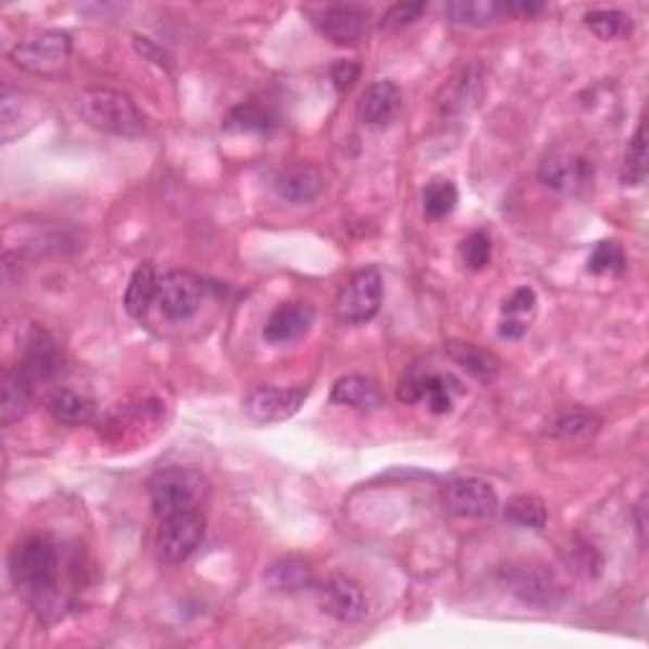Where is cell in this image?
Segmentation results:
<instances>
[{
	"label": "cell",
	"instance_id": "obj_1",
	"mask_svg": "<svg viewBox=\"0 0 649 649\" xmlns=\"http://www.w3.org/2000/svg\"><path fill=\"white\" fill-rule=\"evenodd\" d=\"M76 112L89 127L114 137H140L145 133V114L135 99L120 89L89 87L76 97Z\"/></svg>",
	"mask_w": 649,
	"mask_h": 649
},
{
	"label": "cell",
	"instance_id": "obj_2",
	"mask_svg": "<svg viewBox=\"0 0 649 649\" xmlns=\"http://www.w3.org/2000/svg\"><path fill=\"white\" fill-rule=\"evenodd\" d=\"M13 584L28 594L38 607L57 597L59 553L46 538H28L11 556Z\"/></svg>",
	"mask_w": 649,
	"mask_h": 649
},
{
	"label": "cell",
	"instance_id": "obj_3",
	"mask_svg": "<svg viewBox=\"0 0 649 649\" xmlns=\"http://www.w3.org/2000/svg\"><path fill=\"white\" fill-rule=\"evenodd\" d=\"M209 490V477H203V472L190 467L160 470L148 483L152 510L160 517L183 513V510H198Z\"/></svg>",
	"mask_w": 649,
	"mask_h": 649
},
{
	"label": "cell",
	"instance_id": "obj_4",
	"mask_svg": "<svg viewBox=\"0 0 649 649\" xmlns=\"http://www.w3.org/2000/svg\"><path fill=\"white\" fill-rule=\"evenodd\" d=\"M538 178L556 194L578 198L594 188V163L574 148H553L540 163Z\"/></svg>",
	"mask_w": 649,
	"mask_h": 649
},
{
	"label": "cell",
	"instance_id": "obj_5",
	"mask_svg": "<svg viewBox=\"0 0 649 649\" xmlns=\"http://www.w3.org/2000/svg\"><path fill=\"white\" fill-rule=\"evenodd\" d=\"M68 59H72V36L66 30H46L11 49L13 64L36 76H59L68 66Z\"/></svg>",
	"mask_w": 649,
	"mask_h": 649
},
{
	"label": "cell",
	"instance_id": "obj_6",
	"mask_svg": "<svg viewBox=\"0 0 649 649\" xmlns=\"http://www.w3.org/2000/svg\"><path fill=\"white\" fill-rule=\"evenodd\" d=\"M205 536V521L198 510L165 515L155 536L158 561L165 566H178L188 561Z\"/></svg>",
	"mask_w": 649,
	"mask_h": 649
},
{
	"label": "cell",
	"instance_id": "obj_7",
	"mask_svg": "<svg viewBox=\"0 0 649 649\" xmlns=\"http://www.w3.org/2000/svg\"><path fill=\"white\" fill-rule=\"evenodd\" d=\"M380 302H384V277L376 266H365L340 287L335 310L342 323L365 325L378 315Z\"/></svg>",
	"mask_w": 649,
	"mask_h": 649
},
{
	"label": "cell",
	"instance_id": "obj_8",
	"mask_svg": "<svg viewBox=\"0 0 649 649\" xmlns=\"http://www.w3.org/2000/svg\"><path fill=\"white\" fill-rule=\"evenodd\" d=\"M464 396V384L452 373L411 371L399 386V399L407 403H426L432 414H449L454 401Z\"/></svg>",
	"mask_w": 649,
	"mask_h": 649
},
{
	"label": "cell",
	"instance_id": "obj_9",
	"mask_svg": "<svg viewBox=\"0 0 649 649\" xmlns=\"http://www.w3.org/2000/svg\"><path fill=\"white\" fill-rule=\"evenodd\" d=\"M158 310L173 323H186L201 310L203 282L194 272H167L158 279Z\"/></svg>",
	"mask_w": 649,
	"mask_h": 649
},
{
	"label": "cell",
	"instance_id": "obj_10",
	"mask_svg": "<svg viewBox=\"0 0 649 649\" xmlns=\"http://www.w3.org/2000/svg\"><path fill=\"white\" fill-rule=\"evenodd\" d=\"M441 502L452 515L475 517V521L495 515L500 506L495 487L479 477H457L452 483H447L445 490H441Z\"/></svg>",
	"mask_w": 649,
	"mask_h": 649
},
{
	"label": "cell",
	"instance_id": "obj_11",
	"mask_svg": "<svg viewBox=\"0 0 649 649\" xmlns=\"http://www.w3.org/2000/svg\"><path fill=\"white\" fill-rule=\"evenodd\" d=\"M308 391L304 388H277V386H259L247 396L244 411L251 422L257 424H279L292 419L302 409Z\"/></svg>",
	"mask_w": 649,
	"mask_h": 649
},
{
	"label": "cell",
	"instance_id": "obj_12",
	"mask_svg": "<svg viewBox=\"0 0 649 649\" xmlns=\"http://www.w3.org/2000/svg\"><path fill=\"white\" fill-rule=\"evenodd\" d=\"M315 26L338 46H358L371 34V11L361 5H325L315 13Z\"/></svg>",
	"mask_w": 649,
	"mask_h": 649
},
{
	"label": "cell",
	"instance_id": "obj_13",
	"mask_svg": "<svg viewBox=\"0 0 649 649\" xmlns=\"http://www.w3.org/2000/svg\"><path fill=\"white\" fill-rule=\"evenodd\" d=\"M23 371L36 380H51L57 378L64 369V353L57 338L41 325H30L28 333L23 335Z\"/></svg>",
	"mask_w": 649,
	"mask_h": 649
},
{
	"label": "cell",
	"instance_id": "obj_14",
	"mask_svg": "<svg viewBox=\"0 0 649 649\" xmlns=\"http://www.w3.org/2000/svg\"><path fill=\"white\" fill-rule=\"evenodd\" d=\"M320 607L338 622H361L369 614V601L355 582L346 576H333L317 589Z\"/></svg>",
	"mask_w": 649,
	"mask_h": 649
},
{
	"label": "cell",
	"instance_id": "obj_15",
	"mask_svg": "<svg viewBox=\"0 0 649 649\" xmlns=\"http://www.w3.org/2000/svg\"><path fill=\"white\" fill-rule=\"evenodd\" d=\"M38 104H41L38 97L8 82L3 84V91H0V137H3V142H13L15 137L28 133L36 125Z\"/></svg>",
	"mask_w": 649,
	"mask_h": 649
},
{
	"label": "cell",
	"instance_id": "obj_16",
	"mask_svg": "<svg viewBox=\"0 0 649 649\" xmlns=\"http://www.w3.org/2000/svg\"><path fill=\"white\" fill-rule=\"evenodd\" d=\"M312 323H315V308L310 302L289 300L282 302L277 310L272 312L270 320L264 325V340L270 346H287L304 338L310 333Z\"/></svg>",
	"mask_w": 649,
	"mask_h": 649
},
{
	"label": "cell",
	"instance_id": "obj_17",
	"mask_svg": "<svg viewBox=\"0 0 649 649\" xmlns=\"http://www.w3.org/2000/svg\"><path fill=\"white\" fill-rule=\"evenodd\" d=\"M401 102V89L391 79H378L365 87L361 102H358V117L365 127L384 129L399 117Z\"/></svg>",
	"mask_w": 649,
	"mask_h": 649
},
{
	"label": "cell",
	"instance_id": "obj_18",
	"mask_svg": "<svg viewBox=\"0 0 649 649\" xmlns=\"http://www.w3.org/2000/svg\"><path fill=\"white\" fill-rule=\"evenodd\" d=\"M274 190L292 205L312 203L325 190V175L312 163H295L274 178Z\"/></svg>",
	"mask_w": 649,
	"mask_h": 649
},
{
	"label": "cell",
	"instance_id": "obj_19",
	"mask_svg": "<svg viewBox=\"0 0 649 649\" xmlns=\"http://www.w3.org/2000/svg\"><path fill=\"white\" fill-rule=\"evenodd\" d=\"M36 380L23 371V365H15V369H8L3 373V401H0V422L11 426L21 422L23 416L28 414L30 407H34L36 396Z\"/></svg>",
	"mask_w": 649,
	"mask_h": 649
},
{
	"label": "cell",
	"instance_id": "obj_20",
	"mask_svg": "<svg viewBox=\"0 0 649 649\" xmlns=\"http://www.w3.org/2000/svg\"><path fill=\"white\" fill-rule=\"evenodd\" d=\"M538 297L531 287H517L513 295L502 302L500 335L508 340H521L531 330L533 317H536Z\"/></svg>",
	"mask_w": 649,
	"mask_h": 649
},
{
	"label": "cell",
	"instance_id": "obj_21",
	"mask_svg": "<svg viewBox=\"0 0 649 649\" xmlns=\"http://www.w3.org/2000/svg\"><path fill=\"white\" fill-rule=\"evenodd\" d=\"M264 584L272 591H302L312 586V569L310 563L300 559V556H287V559L274 561L264 574Z\"/></svg>",
	"mask_w": 649,
	"mask_h": 649
},
{
	"label": "cell",
	"instance_id": "obj_22",
	"mask_svg": "<svg viewBox=\"0 0 649 649\" xmlns=\"http://www.w3.org/2000/svg\"><path fill=\"white\" fill-rule=\"evenodd\" d=\"M333 403L340 407H353L361 411H376L384 407V396H380L378 386L365 376H346L333 386L330 394Z\"/></svg>",
	"mask_w": 649,
	"mask_h": 649
},
{
	"label": "cell",
	"instance_id": "obj_23",
	"mask_svg": "<svg viewBox=\"0 0 649 649\" xmlns=\"http://www.w3.org/2000/svg\"><path fill=\"white\" fill-rule=\"evenodd\" d=\"M158 297V274H155V266L150 262H142L137 270L133 272V277H129V285L125 289V310L133 315L135 320H142L148 315L150 304L155 302Z\"/></svg>",
	"mask_w": 649,
	"mask_h": 649
},
{
	"label": "cell",
	"instance_id": "obj_24",
	"mask_svg": "<svg viewBox=\"0 0 649 649\" xmlns=\"http://www.w3.org/2000/svg\"><path fill=\"white\" fill-rule=\"evenodd\" d=\"M46 409H49V414L57 419L59 424H68V426H79V424L91 422V416H95V411H97L95 401H91L89 396L68 391V388H59V391H53L49 396V401H46Z\"/></svg>",
	"mask_w": 649,
	"mask_h": 649
},
{
	"label": "cell",
	"instance_id": "obj_25",
	"mask_svg": "<svg viewBox=\"0 0 649 649\" xmlns=\"http://www.w3.org/2000/svg\"><path fill=\"white\" fill-rule=\"evenodd\" d=\"M447 15L452 23H462V26H487V23H495L502 15H508V3H498V0H454V3H447Z\"/></svg>",
	"mask_w": 649,
	"mask_h": 649
},
{
	"label": "cell",
	"instance_id": "obj_26",
	"mask_svg": "<svg viewBox=\"0 0 649 649\" xmlns=\"http://www.w3.org/2000/svg\"><path fill=\"white\" fill-rule=\"evenodd\" d=\"M601 419L591 411H563V414L553 416L546 424V434H551L556 439H591L599 432Z\"/></svg>",
	"mask_w": 649,
	"mask_h": 649
},
{
	"label": "cell",
	"instance_id": "obj_27",
	"mask_svg": "<svg viewBox=\"0 0 649 649\" xmlns=\"http://www.w3.org/2000/svg\"><path fill=\"white\" fill-rule=\"evenodd\" d=\"M447 353L454 363H460L464 371L479 380H492L500 371V361L487 350L472 346V342H447Z\"/></svg>",
	"mask_w": 649,
	"mask_h": 649
},
{
	"label": "cell",
	"instance_id": "obj_28",
	"mask_svg": "<svg viewBox=\"0 0 649 649\" xmlns=\"http://www.w3.org/2000/svg\"><path fill=\"white\" fill-rule=\"evenodd\" d=\"M422 201L426 216L439 221L447 219L449 213H454L457 203H460V190H457V186L449 178H434L426 183Z\"/></svg>",
	"mask_w": 649,
	"mask_h": 649
},
{
	"label": "cell",
	"instance_id": "obj_29",
	"mask_svg": "<svg viewBox=\"0 0 649 649\" xmlns=\"http://www.w3.org/2000/svg\"><path fill=\"white\" fill-rule=\"evenodd\" d=\"M647 178V127L645 120H639L637 133L629 140L627 155H624L622 165V183L624 186H642Z\"/></svg>",
	"mask_w": 649,
	"mask_h": 649
},
{
	"label": "cell",
	"instance_id": "obj_30",
	"mask_svg": "<svg viewBox=\"0 0 649 649\" xmlns=\"http://www.w3.org/2000/svg\"><path fill=\"white\" fill-rule=\"evenodd\" d=\"M274 125H277L274 114L257 102H244L234 107L226 117V127L234 129V133H266Z\"/></svg>",
	"mask_w": 649,
	"mask_h": 649
},
{
	"label": "cell",
	"instance_id": "obj_31",
	"mask_svg": "<svg viewBox=\"0 0 649 649\" xmlns=\"http://www.w3.org/2000/svg\"><path fill=\"white\" fill-rule=\"evenodd\" d=\"M506 517L513 525H521V528L540 531L548 523V510L544 500L536 498V495H515V498L508 502Z\"/></svg>",
	"mask_w": 649,
	"mask_h": 649
},
{
	"label": "cell",
	"instance_id": "obj_32",
	"mask_svg": "<svg viewBox=\"0 0 649 649\" xmlns=\"http://www.w3.org/2000/svg\"><path fill=\"white\" fill-rule=\"evenodd\" d=\"M584 23L599 38H604V41H614V38L627 36L632 30L629 15L622 11H614V8H599V11H589L584 15Z\"/></svg>",
	"mask_w": 649,
	"mask_h": 649
},
{
	"label": "cell",
	"instance_id": "obj_33",
	"mask_svg": "<svg viewBox=\"0 0 649 649\" xmlns=\"http://www.w3.org/2000/svg\"><path fill=\"white\" fill-rule=\"evenodd\" d=\"M586 266H589L591 274H622L624 266H627V257H624L622 244L614 239L599 241L597 247L591 249L589 259H586Z\"/></svg>",
	"mask_w": 649,
	"mask_h": 649
},
{
	"label": "cell",
	"instance_id": "obj_34",
	"mask_svg": "<svg viewBox=\"0 0 649 649\" xmlns=\"http://www.w3.org/2000/svg\"><path fill=\"white\" fill-rule=\"evenodd\" d=\"M513 586L525 601H536V604L538 601H551V574H546V571H517Z\"/></svg>",
	"mask_w": 649,
	"mask_h": 649
},
{
	"label": "cell",
	"instance_id": "obj_35",
	"mask_svg": "<svg viewBox=\"0 0 649 649\" xmlns=\"http://www.w3.org/2000/svg\"><path fill=\"white\" fill-rule=\"evenodd\" d=\"M460 257L464 266H470V270H485L487 264H490L492 259V239L490 234L483 232V228H477V232H472L467 239L460 244Z\"/></svg>",
	"mask_w": 649,
	"mask_h": 649
},
{
	"label": "cell",
	"instance_id": "obj_36",
	"mask_svg": "<svg viewBox=\"0 0 649 649\" xmlns=\"http://www.w3.org/2000/svg\"><path fill=\"white\" fill-rule=\"evenodd\" d=\"M479 87V79L472 76V68H464V72L457 76V79L447 82L445 84V91H447V112L452 110H464L467 107V99H470V91Z\"/></svg>",
	"mask_w": 649,
	"mask_h": 649
},
{
	"label": "cell",
	"instance_id": "obj_37",
	"mask_svg": "<svg viewBox=\"0 0 649 649\" xmlns=\"http://www.w3.org/2000/svg\"><path fill=\"white\" fill-rule=\"evenodd\" d=\"M426 11V3H396L380 18V28H403Z\"/></svg>",
	"mask_w": 649,
	"mask_h": 649
},
{
	"label": "cell",
	"instance_id": "obj_38",
	"mask_svg": "<svg viewBox=\"0 0 649 649\" xmlns=\"http://www.w3.org/2000/svg\"><path fill=\"white\" fill-rule=\"evenodd\" d=\"M133 43H135V51L140 53L142 59L152 61V64H155V66H160V68H171L173 66L171 57H167V53L163 49H160V46L155 41H150V38L133 36Z\"/></svg>",
	"mask_w": 649,
	"mask_h": 649
},
{
	"label": "cell",
	"instance_id": "obj_39",
	"mask_svg": "<svg viewBox=\"0 0 649 649\" xmlns=\"http://www.w3.org/2000/svg\"><path fill=\"white\" fill-rule=\"evenodd\" d=\"M358 74H361V66L355 61H338L333 66V82L338 91H348L358 82Z\"/></svg>",
	"mask_w": 649,
	"mask_h": 649
}]
</instances>
